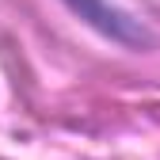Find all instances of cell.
Segmentation results:
<instances>
[{"instance_id":"6da1fadb","label":"cell","mask_w":160,"mask_h":160,"mask_svg":"<svg viewBox=\"0 0 160 160\" xmlns=\"http://www.w3.org/2000/svg\"><path fill=\"white\" fill-rule=\"evenodd\" d=\"M61 4L72 15H80L88 27H95L99 34H107V38H114L122 46H145L149 42V31L133 15H126L122 8H114L111 0H61Z\"/></svg>"}]
</instances>
